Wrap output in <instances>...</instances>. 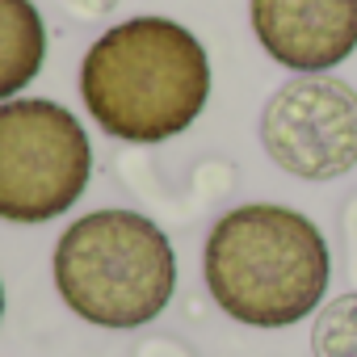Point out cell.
I'll return each mask as SVG.
<instances>
[{
    "instance_id": "cell-1",
    "label": "cell",
    "mask_w": 357,
    "mask_h": 357,
    "mask_svg": "<svg viewBox=\"0 0 357 357\" xmlns=\"http://www.w3.org/2000/svg\"><path fill=\"white\" fill-rule=\"evenodd\" d=\"M89 118L122 143H164L198 122L211 101V55L172 17L109 26L80 63Z\"/></svg>"
},
{
    "instance_id": "cell-2",
    "label": "cell",
    "mask_w": 357,
    "mask_h": 357,
    "mask_svg": "<svg viewBox=\"0 0 357 357\" xmlns=\"http://www.w3.org/2000/svg\"><path fill=\"white\" fill-rule=\"evenodd\" d=\"M202 278L223 315L248 328H290L319 311L332 278V252L303 211L248 202L211 227Z\"/></svg>"
},
{
    "instance_id": "cell-3",
    "label": "cell",
    "mask_w": 357,
    "mask_h": 357,
    "mask_svg": "<svg viewBox=\"0 0 357 357\" xmlns=\"http://www.w3.org/2000/svg\"><path fill=\"white\" fill-rule=\"evenodd\" d=\"M55 290L80 319L97 328L151 324L176 290V252L139 211H89L51 257Z\"/></svg>"
},
{
    "instance_id": "cell-4",
    "label": "cell",
    "mask_w": 357,
    "mask_h": 357,
    "mask_svg": "<svg viewBox=\"0 0 357 357\" xmlns=\"http://www.w3.org/2000/svg\"><path fill=\"white\" fill-rule=\"evenodd\" d=\"M93 143L80 118L47 97L0 101V219L47 223L80 202Z\"/></svg>"
},
{
    "instance_id": "cell-5",
    "label": "cell",
    "mask_w": 357,
    "mask_h": 357,
    "mask_svg": "<svg viewBox=\"0 0 357 357\" xmlns=\"http://www.w3.org/2000/svg\"><path fill=\"white\" fill-rule=\"evenodd\" d=\"M265 155L298 181H336L357 168V89L328 72L290 76L261 109Z\"/></svg>"
},
{
    "instance_id": "cell-6",
    "label": "cell",
    "mask_w": 357,
    "mask_h": 357,
    "mask_svg": "<svg viewBox=\"0 0 357 357\" xmlns=\"http://www.w3.org/2000/svg\"><path fill=\"white\" fill-rule=\"evenodd\" d=\"M261 51L307 76L332 72L357 51V0H248Z\"/></svg>"
},
{
    "instance_id": "cell-7",
    "label": "cell",
    "mask_w": 357,
    "mask_h": 357,
    "mask_svg": "<svg viewBox=\"0 0 357 357\" xmlns=\"http://www.w3.org/2000/svg\"><path fill=\"white\" fill-rule=\"evenodd\" d=\"M47 59V26L34 0H0V101H13Z\"/></svg>"
},
{
    "instance_id": "cell-8",
    "label": "cell",
    "mask_w": 357,
    "mask_h": 357,
    "mask_svg": "<svg viewBox=\"0 0 357 357\" xmlns=\"http://www.w3.org/2000/svg\"><path fill=\"white\" fill-rule=\"evenodd\" d=\"M315 357H357V290L324 303L311 324Z\"/></svg>"
},
{
    "instance_id": "cell-9",
    "label": "cell",
    "mask_w": 357,
    "mask_h": 357,
    "mask_svg": "<svg viewBox=\"0 0 357 357\" xmlns=\"http://www.w3.org/2000/svg\"><path fill=\"white\" fill-rule=\"evenodd\" d=\"M0 315H5V286H0Z\"/></svg>"
}]
</instances>
